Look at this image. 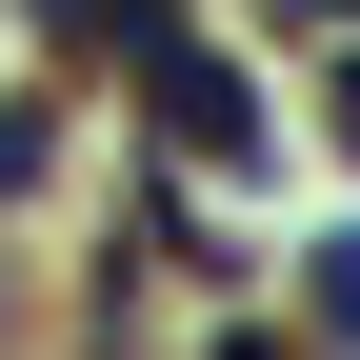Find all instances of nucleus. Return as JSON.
<instances>
[{
  "instance_id": "nucleus-1",
  "label": "nucleus",
  "mask_w": 360,
  "mask_h": 360,
  "mask_svg": "<svg viewBox=\"0 0 360 360\" xmlns=\"http://www.w3.org/2000/svg\"><path fill=\"white\" fill-rule=\"evenodd\" d=\"M120 60H141V101H160V141H180V160H240V141H260V80H240V60H200L180 20H141Z\"/></svg>"
},
{
  "instance_id": "nucleus-2",
  "label": "nucleus",
  "mask_w": 360,
  "mask_h": 360,
  "mask_svg": "<svg viewBox=\"0 0 360 360\" xmlns=\"http://www.w3.org/2000/svg\"><path fill=\"white\" fill-rule=\"evenodd\" d=\"M300 321H340V340H360V240H300Z\"/></svg>"
}]
</instances>
